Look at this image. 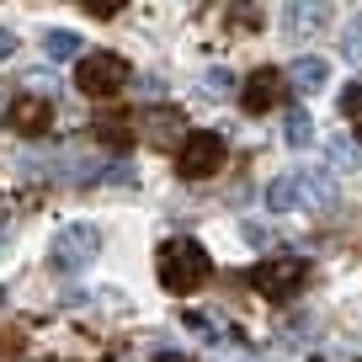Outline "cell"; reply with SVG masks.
I'll use <instances>...</instances> for the list:
<instances>
[{
	"label": "cell",
	"mask_w": 362,
	"mask_h": 362,
	"mask_svg": "<svg viewBox=\"0 0 362 362\" xmlns=\"http://www.w3.org/2000/svg\"><path fill=\"white\" fill-rule=\"evenodd\" d=\"M341 107H346V117H357V123H362V86H351L346 96H341Z\"/></svg>",
	"instance_id": "20"
},
{
	"label": "cell",
	"mask_w": 362,
	"mask_h": 362,
	"mask_svg": "<svg viewBox=\"0 0 362 362\" xmlns=\"http://www.w3.org/2000/svg\"><path fill=\"white\" fill-rule=\"evenodd\" d=\"M325 160H330V170H362V149L351 144V139H330Z\"/></svg>",
	"instance_id": "15"
},
{
	"label": "cell",
	"mask_w": 362,
	"mask_h": 362,
	"mask_svg": "<svg viewBox=\"0 0 362 362\" xmlns=\"http://www.w3.org/2000/svg\"><path fill=\"white\" fill-rule=\"evenodd\" d=\"M261 22H267L261 6H235V11H229V27H240V33H256Z\"/></svg>",
	"instance_id": "18"
},
{
	"label": "cell",
	"mask_w": 362,
	"mask_h": 362,
	"mask_svg": "<svg viewBox=\"0 0 362 362\" xmlns=\"http://www.w3.org/2000/svg\"><path fill=\"white\" fill-rule=\"evenodd\" d=\"M277 96H283V75H277V69H256V75L240 86V107H245V112H272Z\"/></svg>",
	"instance_id": "8"
},
{
	"label": "cell",
	"mask_w": 362,
	"mask_h": 362,
	"mask_svg": "<svg viewBox=\"0 0 362 362\" xmlns=\"http://www.w3.org/2000/svg\"><path fill=\"white\" fill-rule=\"evenodd\" d=\"M283 139L293 149H309V144H315V117H309L304 107H288V112H283Z\"/></svg>",
	"instance_id": "13"
},
{
	"label": "cell",
	"mask_w": 362,
	"mask_h": 362,
	"mask_svg": "<svg viewBox=\"0 0 362 362\" xmlns=\"http://www.w3.org/2000/svg\"><path fill=\"white\" fill-rule=\"evenodd\" d=\"M325 6H288V11H283V27H288V33H293V37H309V33H320V27H325Z\"/></svg>",
	"instance_id": "12"
},
{
	"label": "cell",
	"mask_w": 362,
	"mask_h": 362,
	"mask_svg": "<svg viewBox=\"0 0 362 362\" xmlns=\"http://www.w3.org/2000/svg\"><path fill=\"white\" fill-rule=\"evenodd\" d=\"M155 362H192V357H181V351H160Z\"/></svg>",
	"instance_id": "23"
},
{
	"label": "cell",
	"mask_w": 362,
	"mask_h": 362,
	"mask_svg": "<svg viewBox=\"0 0 362 362\" xmlns=\"http://www.w3.org/2000/svg\"><path fill=\"white\" fill-rule=\"evenodd\" d=\"M139 90H144V96H160V90H165V80H160V75H144V80H139Z\"/></svg>",
	"instance_id": "22"
},
{
	"label": "cell",
	"mask_w": 362,
	"mask_h": 362,
	"mask_svg": "<svg viewBox=\"0 0 362 362\" xmlns=\"http://www.w3.org/2000/svg\"><path fill=\"white\" fill-rule=\"evenodd\" d=\"M6 112H11V102H6V86H0V117H6Z\"/></svg>",
	"instance_id": "24"
},
{
	"label": "cell",
	"mask_w": 362,
	"mask_h": 362,
	"mask_svg": "<svg viewBox=\"0 0 362 362\" xmlns=\"http://www.w3.org/2000/svg\"><path fill=\"white\" fill-rule=\"evenodd\" d=\"M0 250H6V229H0Z\"/></svg>",
	"instance_id": "25"
},
{
	"label": "cell",
	"mask_w": 362,
	"mask_h": 362,
	"mask_svg": "<svg viewBox=\"0 0 362 362\" xmlns=\"http://www.w3.org/2000/svg\"><path fill=\"white\" fill-rule=\"evenodd\" d=\"M102 250V229L96 224H64L48 245V267L54 272H86Z\"/></svg>",
	"instance_id": "3"
},
{
	"label": "cell",
	"mask_w": 362,
	"mask_h": 362,
	"mask_svg": "<svg viewBox=\"0 0 362 362\" xmlns=\"http://www.w3.org/2000/svg\"><path fill=\"white\" fill-rule=\"evenodd\" d=\"M155 272H160V288L165 293H197V288L214 277V256H208L197 240H165L155 256Z\"/></svg>",
	"instance_id": "1"
},
{
	"label": "cell",
	"mask_w": 362,
	"mask_h": 362,
	"mask_svg": "<svg viewBox=\"0 0 362 362\" xmlns=\"http://www.w3.org/2000/svg\"><path fill=\"white\" fill-rule=\"evenodd\" d=\"M90 134L102 139V144H112V149H128L139 128H134V117H123V112H102L96 123H90Z\"/></svg>",
	"instance_id": "11"
},
{
	"label": "cell",
	"mask_w": 362,
	"mask_h": 362,
	"mask_svg": "<svg viewBox=\"0 0 362 362\" xmlns=\"http://www.w3.org/2000/svg\"><path fill=\"white\" fill-rule=\"evenodd\" d=\"M0 309H6V288H0Z\"/></svg>",
	"instance_id": "26"
},
{
	"label": "cell",
	"mask_w": 362,
	"mask_h": 362,
	"mask_svg": "<svg viewBox=\"0 0 362 362\" xmlns=\"http://www.w3.org/2000/svg\"><path fill=\"white\" fill-rule=\"evenodd\" d=\"M203 96H214V102L235 96V75H229V69H208L203 75Z\"/></svg>",
	"instance_id": "17"
},
{
	"label": "cell",
	"mask_w": 362,
	"mask_h": 362,
	"mask_svg": "<svg viewBox=\"0 0 362 362\" xmlns=\"http://www.w3.org/2000/svg\"><path fill=\"white\" fill-rule=\"evenodd\" d=\"M187 330H203V341H214V346H224V341L235 336L229 325H218V320L203 315V309H187Z\"/></svg>",
	"instance_id": "16"
},
{
	"label": "cell",
	"mask_w": 362,
	"mask_h": 362,
	"mask_svg": "<svg viewBox=\"0 0 362 362\" xmlns=\"http://www.w3.org/2000/svg\"><path fill=\"white\" fill-rule=\"evenodd\" d=\"M11 54H16V33H11V27H0V64H6Z\"/></svg>",
	"instance_id": "21"
},
{
	"label": "cell",
	"mask_w": 362,
	"mask_h": 362,
	"mask_svg": "<svg viewBox=\"0 0 362 362\" xmlns=\"http://www.w3.org/2000/svg\"><path fill=\"white\" fill-rule=\"evenodd\" d=\"M48 123H54V102H43V96H16L11 112H6V128H16L22 139L48 134Z\"/></svg>",
	"instance_id": "7"
},
{
	"label": "cell",
	"mask_w": 362,
	"mask_h": 362,
	"mask_svg": "<svg viewBox=\"0 0 362 362\" xmlns=\"http://www.w3.org/2000/svg\"><path fill=\"white\" fill-rule=\"evenodd\" d=\"M304 283H309L304 256H272V261H256V267L245 272V288H256L261 298H293Z\"/></svg>",
	"instance_id": "2"
},
{
	"label": "cell",
	"mask_w": 362,
	"mask_h": 362,
	"mask_svg": "<svg viewBox=\"0 0 362 362\" xmlns=\"http://www.w3.org/2000/svg\"><path fill=\"white\" fill-rule=\"evenodd\" d=\"M267 208H272V214H298V208H309L304 176H277V181L267 187Z\"/></svg>",
	"instance_id": "10"
},
{
	"label": "cell",
	"mask_w": 362,
	"mask_h": 362,
	"mask_svg": "<svg viewBox=\"0 0 362 362\" xmlns=\"http://www.w3.org/2000/svg\"><path fill=\"white\" fill-rule=\"evenodd\" d=\"M341 54H346L351 64H362V16L346 27V37H341Z\"/></svg>",
	"instance_id": "19"
},
{
	"label": "cell",
	"mask_w": 362,
	"mask_h": 362,
	"mask_svg": "<svg viewBox=\"0 0 362 362\" xmlns=\"http://www.w3.org/2000/svg\"><path fill=\"white\" fill-rule=\"evenodd\" d=\"M128 80H134V75H128V59H117V54H86L75 64V86L86 90V96H96V102L117 96Z\"/></svg>",
	"instance_id": "4"
},
{
	"label": "cell",
	"mask_w": 362,
	"mask_h": 362,
	"mask_svg": "<svg viewBox=\"0 0 362 362\" xmlns=\"http://www.w3.org/2000/svg\"><path fill=\"white\" fill-rule=\"evenodd\" d=\"M224 155H229V144H224V134H208V128H197L187 144H181V176L187 181H208L218 165H224Z\"/></svg>",
	"instance_id": "6"
},
{
	"label": "cell",
	"mask_w": 362,
	"mask_h": 362,
	"mask_svg": "<svg viewBox=\"0 0 362 362\" xmlns=\"http://www.w3.org/2000/svg\"><path fill=\"white\" fill-rule=\"evenodd\" d=\"M80 48H86V43H80V33H64V27L43 33V54H48V59H86Z\"/></svg>",
	"instance_id": "14"
},
{
	"label": "cell",
	"mask_w": 362,
	"mask_h": 362,
	"mask_svg": "<svg viewBox=\"0 0 362 362\" xmlns=\"http://www.w3.org/2000/svg\"><path fill=\"white\" fill-rule=\"evenodd\" d=\"M134 128H139V139H144L149 149H181L187 139H192V128H187V112L181 107H144V112L134 117Z\"/></svg>",
	"instance_id": "5"
},
{
	"label": "cell",
	"mask_w": 362,
	"mask_h": 362,
	"mask_svg": "<svg viewBox=\"0 0 362 362\" xmlns=\"http://www.w3.org/2000/svg\"><path fill=\"white\" fill-rule=\"evenodd\" d=\"M283 80H288V86L298 90V96H315V90H320V86L330 80V64H325L320 54H298L293 64L283 69Z\"/></svg>",
	"instance_id": "9"
}]
</instances>
